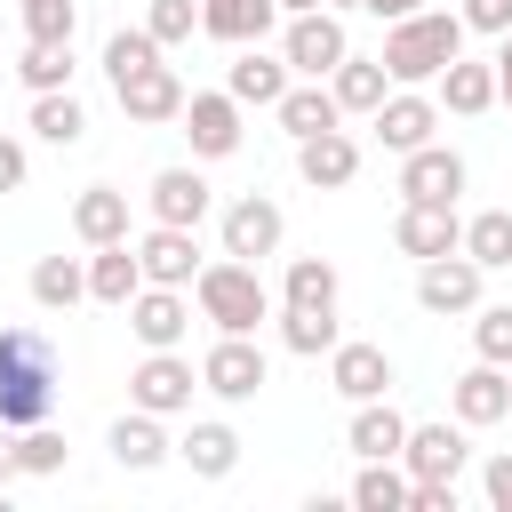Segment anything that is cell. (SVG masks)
<instances>
[{
    "label": "cell",
    "instance_id": "49",
    "mask_svg": "<svg viewBox=\"0 0 512 512\" xmlns=\"http://www.w3.org/2000/svg\"><path fill=\"white\" fill-rule=\"evenodd\" d=\"M16 480V424H0V488Z\"/></svg>",
    "mask_w": 512,
    "mask_h": 512
},
{
    "label": "cell",
    "instance_id": "8",
    "mask_svg": "<svg viewBox=\"0 0 512 512\" xmlns=\"http://www.w3.org/2000/svg\"><path fill=\"white\" fill-rule=\"evenodd\" d=\"M184 136H192V160H232L240 152V104L224 96V88H200V96H184Z\"/></svg>",
    "mask_w": 512,
    "mask_h": 512
},
{
    "label": "cell",
    "instance_id": "44",
    "mask_svg": "<svg viewBox=\"0 0 512 512\" xmlns=\"http://www.w3.org/2000/svg\"><path fill=\"white\" fill-rule=\"evenodd\" d=\"M408 512H456V480H408Z\"/></svg>",
    "mask_w": 512,
    "mask_h": 512
},
{
    "label": "cell",
    "instance_id": "48",
    "mask_svg": "<svg viewBox=\"0 0 512 512\" xmlns=\"http://www.w3.org/2000/svg\"><path fill=\"white\" fill-rule=\"evenodd\" d=\"M360 8H368V16H384V24H400V16H416L424 0H360Z\"/></svg>",
    "mask_w": 512,
    "mask_h": 512
},
{
    "label": "cell",
    "instance_id": "33",
    "mask_svg": "<svg viewBox=\"0 0 512 512\" xmlns=\"http://www.w3.org/2000/svg\"><path fill=\"white\" fill-rule=\"evenodd\" d=\"M80 296H88V264L80 256H40L32 264V304L40 312H72Z\"/></svg>",
    "mask_w": 512,
    "mask_h": 512
},
{
    "label": "cell",
    "instance_id": "10",
    "mask_svg": "<svg viewBox=\"0 0 512 512\" xmlns=\"http://www.w3.org/2000/svg\"><path fill=\"white\" fill-rule=\"evenodd\" d=\"M368 128H376V144H384V152H416V144H432V128H440V96L392 88V96L368 112Z\"/></svg>",
    "mask_w": 512,
    "mask_h": 512
},
{
    "label": "cell",
    "instance_id": "30",
    "mask_svg": "<svg viewBox=\"0 0 512 512\" xmlns=\"http://www.w3.org/2000/svg\"><path fill=\"white\" fill-rule=\"evenodd\" d=\"M176 456H184V464H192V472H200V480H224V472H232V464H240V432H232V424H216V416H208V424H192V432H184V440H176Z\"/></svg>",
    "mask_w": 512,
    "mask_h": 512
},
{
    "label": "cell",
    "instance_id": "28",
    "mask_svg": "<svg viewBox=\"0 0 512 512\" xmlns=\"http://www.w3.org/2000/svg\"><path fill=\"white\" fill-rule=\"evenodd\" d=\"M72 232H80L88 248H104V240H128V192H112V184H88V192L72 200Z\"/></svg>",
    "mask_w": 512,
    "mask_h": 512
},
{
    "label": "cell",
    "instance_id": "17",
    "mask_svg": "<svg viewBox=\"0 0 512 512\" xmlns=\"http://www.w3.org/2000/svg\"><path fill=\"white\" fill-rule=\"evenodd\" d=\"M224 96H232L240 112H248V104L272 112V104L288 96V56H264V40H248V48L232 56V72H224Z\"/></svg>",
    "mask_w": 512,
    "mask_h": 512
},
{
    "label": "cell",
    "instance_id": "12",
    "mask_svg": "<svg viewBox=\"0 0 512 512\" xmlns=\"http://www.w3.org/2000/svg\"><path fill=\"white\" fill-rule=\"evenodd\" d=\"M112 96H120V112L128 120H144V128H160V120H176L184 112V80H176V64H144V72H128V80H112Z\"/></svg>",
    "mask_w": 512,
    "mask_h": 512
},
{
    "label": "cell",
    "instance_id": "24",
    "mask_svg": "<svg viewBox=\"0 0 512 512\" xmlns=\"http://www.w3.org/2000/svg\"><path fill=\"white\" fill-rule=\"evenodd\" d=\"M136 288H144V264H136V248H128V240H104V248L88 256V296L120 312Z\"/></svg>",
    "mask_w": 512,
    "mask_h": 512
},
{
    "label": "cell",
    "instance_id": "26",
    "mask_svg": "<svg viewBox=\"0 0 512 512\" xmlns=\"http://www.w3.org/2000/svg\"><path fill=\"white\" fill-rule=\"evenodd\" d=\"M328 96H336V112H376V104L392 96V72H384L376 56H344V64L328 72Z\"/></svg>",
    "mask_w": 512,
    "mask_h": 512
},
{
    "label": "cell",
    "instance_id": "46",
    "mask_svg": "<svg viewBox=\"0 0 512 512\" xmlns=\"http://www.w3.org/2000/svg\"><path fill=\"white\" fill-rule=\"evenodd\" d=\"M16 184H24V144L0 136V192H16Z\"/></svg>",
    "mask_w": 512,
    "mask_h": 512
},
{
    "label": "cell",
    "instance_id": "13",
    "mask_svg": "<svg viewBox=\"0 0 512 512\" xmlns=\"http://www.w3.org/2000/svg\"><path fill=\"white\" fill-rule=\"evenodd\" d=\"M144 200H152V224H184V232H200V224H208V208H216V192H208V176H200V168H160Z\"/></svg>",
    "mask_w": 512,
    "mask_h": 512
},
{
    "label": "cell",
    "instance_id": "4",
    "mask_svg": "<svg viewBox=\"0 0 512 512\" xmlns=\"http://www.w3.org/2000/svg\"><path fill=\"white\" fill-rule=\"evenodd\" d=\"M280 56H288V72H304V80H328V72L352 56V40H344L336 8H304V16H288V32H280Z\"/></svg>",
    "mask_w": 512,
    "mask_h": 512
},
{
    "label": "cell",
    "instance_id": "32",
    "mask_svg": "<svg viewBox=\"0 0 512 512\" xmlns=\"http://www.w3.org/2000/svg\"><path fill=\"white\" fill-rule=\"evenodd\" d=\"M32 136H40V144H64V152H72V144L88 136V104H80L72 88H48V96H32Z\"/></svg>",
    "mask_w": 512,
    "mask_h": 512
},
{
    "label": "cell",
    "instance_id": "41",
    "mask_svg": "<svg viewBox=\"0 0 512 512\" xmlns=\"http://www.w3.org/2000/svg\"><path fill=\"white\" fill-rule=\"evenodd\" d=\"M152 56H160V40H152L144 24H136V32H112V40H104V80H128V72H144Z\"/></svg>",
    "mask_w": 512,
    "mask_h": 512
},
{
    "label": "cell",
    "instance_id": "15",
    "mask_svg": "<svg viewBox=\"0 0 512 512\" xmlns=\"http://www.w3.org/2000/svg\"><path fill=\"white\" fill-rule=\"evenodd\" d=\"M328 384L344 392V400H384L392 392V352L384 344H328Z\"/></svg>",
    "mask_w": 512,
    "mask_h": 512
},
{
    "label": "cell",
    "instance_id": "1",
    "mask_svg": "<svg viewBox=\"0 0 512 512\" xmlns=\"http://www.w3.org/2000/svg\"><path fill=\"white\" fill-rule=\"evenodd\" d=\"M56 408V344L40 328H0V424H48Z\"/></svg>",
    "mask_w": 512,
    "mask_h": 512
},
{
    "label": "cell",
    "instance_id": "50",
    "mask_svg": "<svg viewBox=\"0 0 512 512\" xmlns=\"http://www.w3.org/2000/svg\"><path fill=\"white\" fill-rule=\"evenodd\" d=\"M280 16H304V8H328V0H272Z\"/></svg>",
    "mask_w": 512,
    "mask_h": 512
},
{
    "label": "cell",
    "instance_id": "39",
    "mask_svg": "<svg viewBox=\"0 0 512 512\" xmlns=\"http://www.w3.org/2000/svg\"><path fill=\"white\" fill-rule=\"evenodd\" d=\"M144 32H152L160 48H184V40L200 32V0H152V8H144Z\"/></svg>",
    "mask_w": 512,
    "mask_h": 512
},
{
    "label": "cell",
    "instance_id": "7",
    "mask_svg": "<svg viewBox=\"0 0 512 512\" xmlns=\"http://www.w3.org/2000/svg\"><path fill=\"white\" fill-rule=\"evenodd\" d=\"M264 384H272V368H264V352H256L248 336H216V344H208L200 392H216V400H256Z\"/></svg>",
    "mask_w": 512,
    "mask_h": 512
},
{
    "label": "cell",
    "instance_id": "45",
    "mask_svg": "<svg viewBox=\"0 0 512 512\" xmlns=\"http://www.w3.org/2000/svg\"><path fill=\"white\" fill-rule=\"evenodd\" d=\"M480 488H488V504H496V512H512V448H504V456H488Z\"/></svg>",
    "mask_w": 512,
    "mask_h": 512
},
{
    "label": "cell",
    "instance_id": "51",
    "mask_svg": "<svg viewBox=\"0 0 512 512\" xmlns=\"http://www.w3.org/2000/svg\"><path fill=\"white\" fill-rule=\"evenodd\" d=\"M328 8H360V0H328Z\"/></svg>",
    "mask_w": 512,
    "mask_h": 512
},
{
    "label": "cell",
    "instance_id": "21",
    "mask_svg": "<svg viewBox=\"0 0 512 512\" xmlns=\"http://www.w3.org/2000/svg\"><path fill=\"white\" fill-rule=\"evenodd\" d=\"M448 408H456V424H504L512 416V376L496 360H480V368H464L448 384Z\"/></svg>",
    "mask_w": 512,
    "mask_h": 512
},
{
    "label": "cell",
    "instance_id": "35",
    "mask_svg": "<svg viewBox=\"0 0 512 512\" xmlns=\"http://www.w3.org/2000/svg\"><path fill=\"white\" fill-rule=\"evenodd\" d=\"M16 80H24L32 96H48V88H72V40H24V56H16Z\"/></svg>",
    "mask_w": 512,
    "mask_h": 512
},
{
    "label": "cell",
    "instance_id": "42",
    "mask_svg": "<svg viewBox=\"0 0 512 512\" xmlns=\"http://www.w3.org/2000/svg\"><path fill=\"white\" fill-rule=\"evenodd\" d=\"M16 8H24V32L32 40H72V24H80L72 0H16Z\"/></svg>",
    "mask_w": 512,
    "mask_h": 512
},
{
    "label": "cell",
    "instance_id": "47",
    "mask_svg": "<svg viewBox=\"0 0 512 512\" xmlns=\"http://www.w3.org/2000/svg\"><path fill=\"white\" fill-rule=\"evenodd\" d=\"M488 64H496V104H512V32H504V48H496Z\"/></svg>",
    "mask_w": 512,
    "mask_h": 512
},
{
    "label": "cell",
    "instance_id": "18",
    "mask_svg": "<svg viewBox=\"0 0 512 512\" xmlns=\"http://www.w3.org/2000/svg\"><path fill=\"white\" fill-rule=\"evenodd\" d=\"M296 176H304L312 192H344V184L360 176V144H352L344 128H320V136L296 144Z\"/></svg>",
    "mask_w": 512,
    "mask_h": 512
},
{
    "label": "cell",
    "instance_id": "14",
    "mask_svg": "<svg viewBox=\"0 0 512 512\" xmlns=\"http://www.w3.org/2000/svg\"><path fill=\"white\" fill-rule=\"evenodd\" d=\"M280 232H288V216H280L264 192H248V200H232V208H224V256H240V264L272 256V248H280Z\"/></svg>",
    "mask_w": 512,
    "mask_h": 512
},
{
    "label": "cell",
    "instance_id": "52",
    "mask_svg": "<svg viewBox=\"0 0 512 512\" xmlns=\"http://www.w3.org/2000/svg\"><path fill=\"white\" fill-rule=\"evenodd\" d=\"M0 512H8V488H0Z\"/></svg>",
    "mask_w": 512,
    "mask_h": 512
},
{
    "label": "cell",
    "instance_id": "38",
    "mask_svg": "<svg viewBox=\"0 0 512 512\" xmlns=\"http://www.w3.org/2000/svg\"><path fill=\"white\" fill-rule=\"evenodd\" d=\"M64 432H48V424H24L16 432V472H32V480H48V472H64Z\"/></svg>",
    "mask_w": 512,
    "mask_h": 512
},
{
    "label": "cell",
    "instance_id": "20",
    "mask_svg": "<svg viewBox=\"0 0 512 512\" xmlns=\"http://www.w3.org/2000/svg\"><path fill=\"white\" fill-rule=\"evenodd\" d=\"M136 248V264H144V280H160V288H192V272H200V248H192V232L184 224H152L144 240H128Z\"/></svg>",
    "mask_w": 512,
    "mask_h": 512
},
{
    "label": "cell",
    "instance_id": "31",
    "mask_svg": "<svg viewBox=\"0 0 512 512\" xmlns=\"http://www.w3.org/2000/svg\"><path fill=\"white\" fill-rule=\"evenodd\" d=\"M272 112H280V128H288V136H296V144H304V136H320V128H336V120H344V112H336V96H328V88H320V80H304V88H296V80H288V96H280V104H272Z\"/></svg>",
    "mask_w": 512,
    "mask_h": 512
},
{
    "label": "cell",
    "instance_id": "36",
    "mask_svg": "<svg viewBox=\"0 0 512 512\" xmlns=\"http://www.w3.org/2000/svg\"><path fill=\"white\" fill-rule=\"evenodd\" d=\"M352 504H360V512H408V472H400V456H384V464H360V480H352Z\"/></svg>",
    "mask_w": 512,
    "mask_h": 512
},
{
    "label": "cell",
    "instance_id": "23",
    "mask_svg": "<svg viewBox=\"0 0 512 512\" xmlns=\"http://www.w3.org/2000/svg\"><path fill=\"white\" fill-rule=\"evenodd\" d=\"M104 448H112V464H120V472H152V464H168V448H176V440L160 432V416H152V408H128V416L104 432Z\"/></svg>",
    "mask_w": 512,
    "mask_h": 512
},
{
    "label": "cell",
    "instance_id": "5",
    "mask_svg": "<svg viewBox=\"0 0 512 512\" xmlns=\"http://www.w3.org/2000/svg\"><path fill=\"white\" fill-rule=\"evenodd\" d=\"M192 392H200V368L168 344V352H144L136 360V376H128V400L136 408H152V416H184L192 408Z\"/></svg>",
    "mask_w": 512,
    "mask_h": 512
},
{
    "label": "cell",
    "instance_id": "9",
    "mask_svg": "<svg viewBox=\"0 0 512 512\" xmlns=\"http://www.w3.org/2000/svg\"><path fill=\"white\" fill-rule=\"evenodd\" d=\"M480 280H488V272H480L464 248L424 256V264H416V304H424V312H472V304H480Z\"/></svg>",
    "mask_w": 512,
    "mask_h": 512
},
{
    "label": "cell",
    "instance_id": "3",
    "mask_svg": "<svg viewBox=\"0 0 512 512\" xmlns=\"http://www.w3.org/2000/svg\"><path fill=\"white\" fill-rule=\"evenodd\" d=\"M192 304H200V320H208L216 336H256V328L272 320V288H264L256 264H240V256L200 264V272H192Z\"/></svg>",
    "mask_w": 512,
    "mask_h": 512
},
{
    "label": "cell",
    "instance_id": "43",
    "mask_svg": "<svg viewBox=\"0 0 512 512\" xmlns=\"http://www.w3.org/2000/svg\"><path fill=\"white\" fill-rule=\"evenodd\" d=\"M456 16H464V32H496V40L512 32V0H464Z\"/></svg>",
    "mask_w": 512,
    "mask_h": 512
},
{
    "label": "cell",
    "instance_id": "19",
    "mask_svg": "<svg viewBox=\"0 0 512 512\" xmlns=\"http://www.w3.org/2000/svg\"><path fill=\"white\" fill-rule=\"evenodd\" d=\"M392 240H400V256H448V248H464V216L456 208H432V200H408L400 208V224H392Z\"/></svg>",
    "mask_w": 512,
    "mask_h": 512
},
{
    "label": "cell",
    "instance_id": "2",
    "mask_svg": "<svg viewBox=\"0 0 512 512\" xmlns=\"http://www.w3.org/2000/svg\"><path fill=\"white\" fill-rule=\"evenodd\" d=\"M448 56H464V16H448V8H416V16H400L392 32H384V72H392V88H424V80H440V64Z\"/></svg>",
    "mask_w": 512,
    "mask_h": 512
},
{
    "label": "cell",
    "instance_id": "6",
    "mask_svg": "<svg viewBox=\"0 0 512 512\" xmlns=\"http://www.w3.org/2000/svg\"><path fill=\"white\" fill-rule=\"evenodd\" d=\"M120 312H128V328H136L144 352H168V344H184V328H192V296H184V288H160V280H144Z\"/></svg>",
    "mask_w": 512,
    "mask_h": 512
},
{
    "label": "cell",
    "instance_id": "16",
    "mask_svg": "<svg viewBox=\"0 0 512 512\" xmlns=\"http://www.w3.org/2000/svg\"><path fill=\"white\" fill-rule=\"evenodd\" d=\"M464 424H408V440H400V464H408V480H456L464 472Z\"/></svg>",
    "mask_w": 512,
    "mask_h": 512
},
{
    "label": "cell",
    "instance_id": "34",
    "mask_svg": "<svg viewBox=\"0 0 512 512\" xmlns=\"http://www.w3.org/2000/svg\"><path fill=\"white\" fill-rule=\"evenodd\" d=\"M464 256H472L480 272H512V208H480V216L464 224Z\"/></svg>",
    "mask_w": 512,
    "mask_h": 512
},
{
    "label": "cell",
    "instance_id": "27",
    "mask_svg": "<svg viewBox=\"0 0 512 512\" xmlns=\"http://www.w3.org/2000/svg\"><path fill=\"white\" fill-rule=\"evenodd\" d=\"M440 104H448V112H464V120H480V112L496 104V64L448 56V64H440Z\"/></svg>",
    "mask_w": 512,
    "mask_h": 512
},
{
    "label": "cell",
    "instance_id": "29",
    "mask_svg": "<svg viewBox=\"0 0 512 512\" xmlns=\"http://www.w3.org/2000/svg\"><path fill=\"white\" fill-rule=\"evenodd\" d=\"M344 280L328 256H288V280H280V304H304V312H336Z\"/></svg>",
    "mask_w": 512,
    "mask_h": 512
},
{
    "label": "cell",
    "instance_id": "11",
    "mask_svg": "<svg viewBox=\"0 0 512 512\" xmlns=\"http://www.w3.org/2000/svg\"><path fill=\"white\" fill-rule=\"evenodd\" d=\"M456 192H464V152H448V144H416V152H400V200L456 208Z\"/></svg>",
    "mask_w": 512,
    "mask_h": 512
},
{
    "label": "cell",
    "instance_id": "25",
    "mask_svg": "<svg viewBox=\"0 0 512 512\" xmlns=\"http://www.w3.org/2000/svg\"><path fill=\"white\" fill-rule=\"evenodd\" d=\"M272 16H280L272 0H200V32H208V40H232V48L264 40Z\"/></svg>",
    "mask_w": 512,
    "mask_h": 512
},
{
    "label": "cell",
    "instance_id": "37",
    "mask_svg": "<svg viewBox=\"0 0 512 512\" xmlns=\"http://www.w3.org/2000/svg\"><path fill=\"white\" fill-rule=\"evenodd\" d=\"M280 344L296 360H320L336 344V312H304V304H280Z\"/></svg>",
    "mask_w": 512,
    "mask_h": 512
},
{
    "label": "cell",
    "instance_id": "40",
    "mask_svg": "<svg viewBox=\"0 0 512 512\" xmlns=\"http://www.w3.org/2000/svg\"><path fill=\"white\" fill-rule=\"evenodd\" d=\"M472 344H480V360L512 368V304H472Z\"/></svg>",
    "mask_w": 512,
    "mask_h": 512
},
{
    "label": "cell",
    "instance_id": "22",
    "mask_svg": "<svg viewBox=\"0 0 512 512\" xmlns=\"http://www.w3.org/2000/svg\"><path fill=\"white\" fill-rule=\"evenodd\" d=\"M400 440H408V416H400L392 400H352L344 448H352L360 464H384V456H400Z\"/></svg>",
    "mask_w": 512,
    "mask_h": 512
}]
</instances>
